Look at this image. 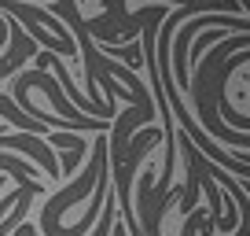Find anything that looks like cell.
Returning a JSON list of instances; mask_svg holds the SVG:
<instances>
[{
    "mask_svg": "<svg viewBox=\"0 0 250 236\" xmlns=\"http://www.w3.org/2000/svg\"><path fill=\"white\" fill-rule=\"evenodd\" d=\"M33 55H37V45H33V41L26 37V30L8 15V45L0 52V78L19 74V67H22L26 59H33Z\"/></svg>",
    "mask_w": 250,
    "mask_h": 236,
    "instance_id": "1",
    "label": "cell"
},
{
    "mask_svg": "<svg viewBox=\"0 0 250 236\" xmlns=\"http://www.w3.org/2000/svg\"><path fill=\"white\" fill-rule=\"evenodd\" d=\"M162 4H169V8H180V4H188V0H162Z\"/></svg>",
    "mask_w": 250,
    "mask_h": 236,
    "instance_id": "5",
    "label": "cell"
},
{
    "mask_svg": "<svg viewBox=\"0 0 250 236\" xmlns=\"http://www.w3.org/2000/svg\"><path fill=\"white\" fill-rule=\"evenodd\" d=\"M110 236H129V233H125V221H114V229H110Z\"/></svg>",
    "mask_w": 250,
    "mask_h": 236,
    "instance_id": "4",
    "label": "cell"
},
{
    "mask_svg": "<svg viewBox=\"0 0 250 236\" xmlns=\"http://www.w3.org/2000/svg\"><path fill=\"white\" fill-rule=\"evenodd\" d=\"M4 181H8V177H0V189H4Z\"/></svg>",
    "mask_w": 250,
    "mask_h": 236,
    "instance_id": "6",
    "label": "cell"
},
{
    "mask_svg": "<svg viewBox=\"0 0 250 236\" xmlns=\"http://www.w3.org/2000/svg\"><path fill=\"white\" fill-rule=\"evenodd\" d=\"M114 221H118V203H114V185H110V192H107V211H100V218H96V233H92V236H110Z\"/></svg>",
    "mask_w": 250,
    "mask_h": 236,
    "instance_id": "3",
    "label": "cell"
},
{
    "mask_svg": "<svg viewBox=\"0 0 250 236\" xmlns=\"http://www.w3.org/2000/svg\"><path fill=\"white\" fill-rule=\"evenodd\" d=\"M96 52H103L107 59H122L129 71H140V67H144V48H140V41H129V45H96Z\"/></svg>",
    "mask_w": 250,
    "mask_h": 236,
    "instance_id": "2",
    "label": "cell"
}]
</instances>
